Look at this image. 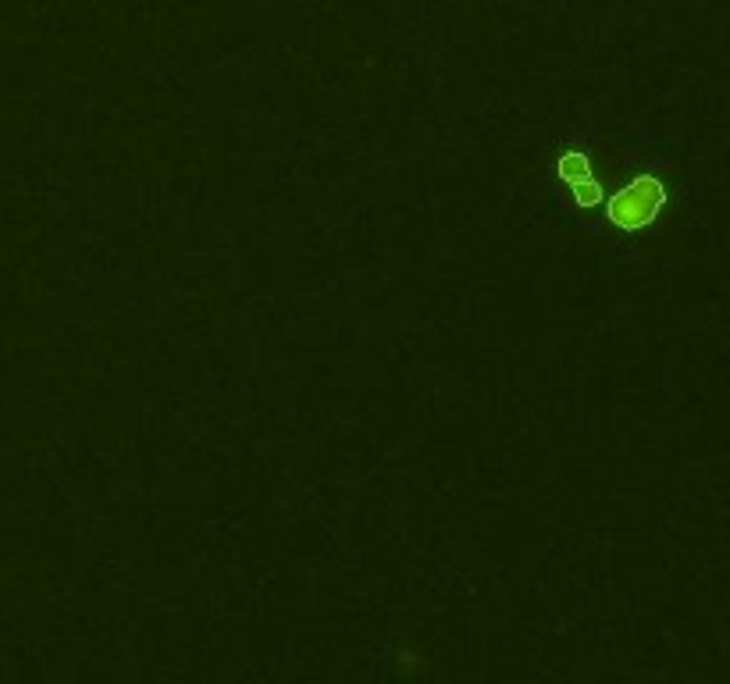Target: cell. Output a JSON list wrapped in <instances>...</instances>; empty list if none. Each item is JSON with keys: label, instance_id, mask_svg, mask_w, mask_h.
Here are the masks:
<instances>
[{"label": "cell", "instance_id": "6da1fadb", "mask_svg": "<svg viewBox=\"0 0 730 684\" xmlns=\"http://www.w3.org/2000/svg\"><path fill=\"white\" fill-rule=\"evenodd\" d=\"M663 204H666L663 182H659L656 175H638V179H631L613 200H609L606 214L620 232H645V228L659 218Z\"/></svg>", "mask_w": 730, "mask_h": 684}, {"label": "cell", "instance_id": "7a4b0ae2", "mask_svg": "<svg viewBox=\"0 0 730 684\" xmlns=\"http://www.w3.org/2000/svg\"><path fill=\"white\" fill-rule=\"evenodd\" d=\"M584 175H592V164H588V157H584L581 150H570V154L560 157V179L567 182V186L584 179Z\"/></svg>", "mask_w": 730, "mask_h": 684}, {"label": "cell", "instance_id": "3957f363", "mask_svg": "<svg viewBox=\"0 0 730 684\" xmlns=\"http://www.w3.org/2000/svg\"><path fill=\"white\" fill-rule=\"evenodd\" d=\"M570 193H574L577 207H599L602 204V186L592 179V175H584V179L570 182Z\"/></svg>", "mask_w": 730, "mask_h": 684}]
</instances>
